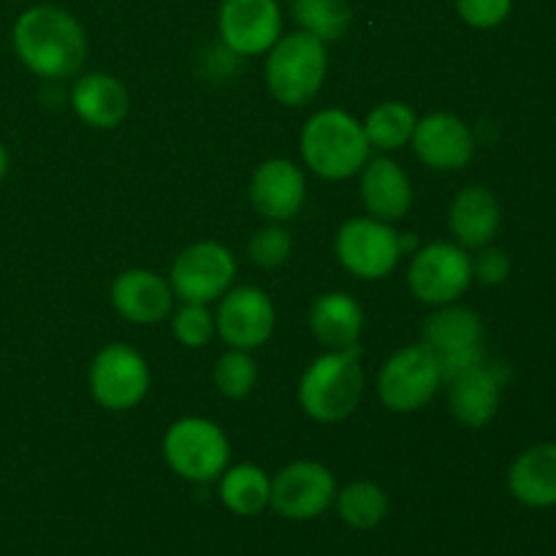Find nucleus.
<instances>
[{"label": "nucleus", "mask_w": 556, "mask_h": 556, "mask_svg": "<svg viewBox=\"0 0 556 556\" xmlns=\"http://www.w3.org/2000/svg\"><path fill=\"white\" fill-rule=\"evenodd\" d=\"M14 52L27 71L49 81L71 79L87 60L81 22L60 5H30L14 22Z\"/></svg>", "instance_id": "f257e3e1"}, {"label": "nucleus", "mask_w": 556, "mask_h": 556, "mask_svg": "<svg viewBox=\"0 0 556 556\" xmlns=\"http://www.w3.org/2000/svg\"><path fill=\"white\" fill-rule=\"evenodd\" d=\"M299 150L307 168H313L318 177L337 182V179H351L362 174L372 147L364 134V123H358L351 112L320 109L304 123Z\"/></svg>", "instance_id": "f03ea898"}, {"label": "nucleus", "mask_w": 556, "mask_h": 556, "mask_svg": "<svg viewBox=\"0 0 556 556\" xmlns=\"http://www.w3.org/2000/svg\"><path fill=\"white\" fill-rule=\"evenodd\" d=\"M364 396L362 348H337L304 369L299 405L313 421L337 424L351 416Z\"/></svg>", "instance_id": "7ed1b4c3"}, {"label": "nucleus", "mask_w": 556, "mask_h": 556, "mask_svg": "<svg viewBox=\"0 0 556 556\" xmlns=\"http://www.w3.org/2000/svg\"><path fill=\"white\" fill-rule=\"evenodd\" d=\"M329 71V52L320 38L296 30L277 38L266 52V87L277 103L288 109L307 106L320 92Z\"/></svg>", "instance_id": "20e7f679"}, {"label": "nucleus", "mask_w": 556, "mask_h": 556, "mask_svg": "<svg viewBox=\"0 0 556 556\" xmlns=\"http://www.w3.org/2000/svg\"><path fill=\"white\" fill-rule=\"evenodd\" d=\"M163 459L182 481L210 483L226 472L231 445L215 421L188 416L168 427L163 438Z\"/></svg>", "instance_id": "39448f33"}, {"label": "nucleus", "mask_w": 556, "mask_h": 556, "mask_svg": "<svg viewBox=\"0 0 556 556\" xmlns=\"http://www.w3.org/2000/svg\"><path fill=\"white\" fill-rule=\"evenodd\" d=\"M424 345L438 356L443 383L481 367L483 356V324L481 315L470 307L445 304L438 307L424 324Z\"/></svg>", "instance_id": "423d86ee"}, {"label": "nucleus", "mask_w": 556, "mask_h": 556, "mask_svg": "<svg viewBox=\"0 0 556 556\" xmlns=\"http://www.w3.org/2000/svg\"><path fill=\"white\" fill-rule=\"evenodd\" d=\"M443 386L438 356L424 342L400 348L378 372V396L391 413H416L434 400Z\"/></svg>", "instance_id": "0eeeda50"}, {"label": "nucleus", "mask_w": 556, "mask_h": 556, "mask_svg": "<svg viewBox=\"0 0 556 556\" xmlns=\"http://www.w3.org/2000/svg\"><path fill=\"white\" fill-rule=\"evenodd\" d=\"M334 253L342 269L358 280H383L402 258V237L391 223L378 217H351L334 237Z\"/></svg>", "instance_id": "6e6552de"}, {"label": "nucleus", "mask_w": 556, "mask_h": 556, "mask_svg": "<svg viewBox=\"0 0 556 556\" xmlns=\"http://www.w3.org/2000/svg\"><path fill=\"white\" fill-rule=\"evenodd\" d=\"M472 282V258L462 244L432 242L416 250L407 269L413 296L432 307L456 304Z\"/></svg>", "instance_id": "1a4fd4ad"}, {"label": "nucleus", "mask_w": 556, "mask_h": 556, "mask_svg": "<svg viewBox=\"0 0 556 556\" xmlns=\"http://www.w3.org/2000/svg\"><path fill=\"white\" fill-rule=\"evenodd\" d=\"M150 364L136 348L112 342L101 348L90 364L92 400L112 413L130 410L150 391Z\"/></svg>", "instance_id": "9d476101"}, {"label": "nucleus", "mask_w": 556, "mask_h": 556, "mask_svg": "<svg viewBox=\"0 0 556 556\" xmlns=\"http://www.w3.org/2000/svg\"><path fill=\"white\" fill-rule=\"evenodd\" d=\"M237 277V261L220 242H195L174 258L168 286L182 304H210L220 299Z\"/></svg>", "instance_id": "9b49d317"}, {"label": "nucleus", "mask_w": 556, "mask_h": 556, "mask_svg": "<svg viewBox=\"0 0 556 556\" xmlns=\"http://www.w3.org/2000/svg\"><path fill=\"white\" fill-rule=\"evenodd\" d=\"M337 481L320 462L299 459L282 467L271 478L269 508H275L282 519L309 521L334 505Z\"/></svg>", "instance_id": "f8f14e48"}, {"label": "nucleus", "mask_w": 556, "mask_h": 556, "mask_svg": "<svg viewBox=\"0 0 556 556\" xmlns=\"http://www.w3.org/2000/svg\"><path fill=\"white\" fill-rule=\"evenodd\" d=\"M277 326V309L269 293L255 286L228 288L220 296L215 315V331L228 348L258 351L271 340Z\"/></svg>", "instance_id": "ddd939ff"}, {"label": "nucleus", "mask_w": 556, "mask_h": 556, "mask_svg": "<svg viewBox=\"0 0 556 556\" xmlns=\"http://www.w3.org/2000/svg\"><path fill=\"white\" fill-rule=\"evenodd\" d=\"M223 47L237 58L269 52L282 33V14L277 0H220Z\"/></svg>", "instance_id": "4468645a"}, {"label": "nucleus", "mask_w": 556, "mask_h": 556, "mask_svg": "<svg viewBox=\"0 0 556 556\" xmlns=\"http://www.w3.org/2000/svg\"><path fill=\"white\" fill-rule=\"evenodd\" d=\"M410 144L418 161L434 172L465 168L476 155V136L470 125L448 112H434L418 119Z\"/></svg>", "instance_id": "2eb2a0df"}, {"label": "nucleus", "mask_w": 556, "mask_h": 556, "mask_svg": "<svg viewBox=\"0 0 556 556\" xmlns=\"http://www.w3.org/2000/svg\"><path fill=\"white\" fill-rule=\"evenodd\" d=\"M307 199V179L302 168L288 157H271L253 172L250 204L271 223H286L302 212Z\"/></svg>", "instance_id": "dca6fc26"}, {"label": "nucleus", "mask_w": 556, "mask_h": 556, "mask_svg": "<svg viewBox=\"0 0 556 556\" xmlns=\"http://www.w3.org/2000/svg\"><path fill=\"white\" fill-rule=\"evenodd\" d=\"M503 364H486L448 380V410L462 427L483 429L494 421L503 400Z\"/></svg>", "instance_id": "f3484780"}, {"label": "nucleus", "mask_w": 556, "mask_h": 556, "mask_svg": "<svg viewBox=\"0 0 556 556\" xmlns=\"http://www.w3.org/2000/svg\"><path fill=\"white\" fill-rule=\"evenodd\" d=\"M112 304L125 320L136 326H155L168 318L174 291L166 277L150 269H128L114 277Z\"/></svg>", "instance_id": "a211bd4d"}, {"label": "nucleus", "mask_w": 556, "mask_h": 556, "mask_svg": "<svg viewBox=\"0 0 556 556\" xmlns=\"http://www.w3.org/2000/svg\"><path fill=\"white\" fill-rule=\"evenodd\" d=\"M71 106L90 128L112 130L128 117L130 96L112 74H85L71 87Z\"/></svg>", "instance_id": "6ab92c4d"}, {"label": "nucleus", "mask_w": 556, "mask_h": 556, "mask_svg": "<svg viewBox=\"0 0 556 556\" xmlns=\"http://www.w3.org/2000/svg\"><path fill=\"white\" fill-rule=\"evenodd\" d=\"M362 201L378 220L394 223L410 212L413 185L405 168L391 157H375L362 168Z\"/></svg>", "instance_id": "aec40b11"}, {"label": "nucleus", "mask_w": 556, "mask_h": 556, "mask_svg": "<svg viewBox=\"0 0 556 556\" xmlns=\"http://www.w3.org/2000/svg\"><path fill=\"white\" fill-rule=\"evenodd\" d=\"M503 210L497 195L483 185H470L462 190L448 210V226L456 237V244L465 250H481L497 237Z\"/></svg>", "instance_id": "412c9836"}, {"label": "nucleus", "mask_w": 556, "mask_h": 556, "mask_svg": "<svg viewBox=\"0 0 556 556\" xmlns=\"http://www.w3.org/2000/svg\"><path fill=\"white\" fill-rule=\"evenodd\" d=\"M508 489L527 508L556 505V443L527 448L508 470Z\"/></svg>", "instance_id": "4be33fe9"}, {"label": "nucleus", "mask_w": 556, "mask_h": 556, "mask_svg": "<svg viewBox=\"0 0 556 556\" xmlns=\"http://www.w3.org/2000/svg\"><path fill=\"white\" fill-rule=\"evenodd\" d=\"M309 331L329 351L358 345L364 331V309L351 293H324L309 307Z\"/></svg>", "instance_id": "5701e85b"}, {"label": "nucleus", "mask_w": 556, "mask_h": 556, "mask_svg": "<svg viewBox=\"0 0 556 556\" xmlns=\"http://www.w3.org/2000/svg\"><path fill=\"white\" fill-rule=\"evenodd\" d=\"M220 500L231 514L258 516L269 508L271 478L255 465L226 467L220 476Z\"/></svg>", "instance_id": "b1692460"}, {"label": "nucleus", "mask_w": 556, "mask_h": 556, "mask_svg": "<svg viewBox=\"0 0 556 556\" xmlns=\"http://www.w3.org/2000/svg\"><path fill=\"white\" fill-rule=\"evenodd\" d=\"M416 123H418L416 112H413L407 103L386 101L367 114L364 134H367V141L372 150L394 152L410 141L413 130H416Z\"/></svg>", "instance_id": "393cba45"}, {"label": "nucleus", "mask_w": 556, "mask_h": 556, "mask_svg": "<svg viewBox=\"0 0 556 556\" xmlns=\"http://www.w3.org/2000/svg\"><path fill=\"white\" fill-rule=\"evenodd\" d=\"M337 514L353 530H375L389 516V497L372 481H353L334 497Z\"/></svg>", "instance_id": "a878e982"}, {"label": "nucleus", "mask_w": 556, "mask_h": 556, "mask_svg": "<svg viewBox=\"0 0 556 556\" xmlns=\"http://www.w3.org/2000/svg\"><path fill=\"white\" fill-rule=\"evenodd\" d=\"M291 11L299 27L324 43L340 41L351 30L353 11L348 0H291Z\"/></svg>", "instance_id": "bb28decb"}, {"label": "nucleus", "mask_w": 556, "mask_h": 556, "mask_svg": "<svg viewBox=\"0 0 556 556\" xmlns=\"http://www.w3.org/2000/svg\"><path fill=\"white\" fill-rule=\"evenodd\" d=\"M215 378L217 391L228 400H244L250 391L255 389V380H258V367H255L250 351H237L231 348L228 353H223L215 364Z\"/></svg>", "instance_id": "cd10ccee"}, {"label": "nucleus", "mask_w": 556, "mask_h": 556, "mask_svg": "<svg viewBox=\"0 0 556 556\" xmlns=\"http://www.w3.org/2000/svg\"><path fill=\"white\" fill-rule=\"evenodd\" d=\"M172 331L185 348H204L215 337V315L206 304H182L174 313Z\"/></svg>", "instance_id": "c85d7f7f"}, {"label": "nucleus", "mask_w": 556, "mask_h": 556, "mask_svg": "<svg viewBox=\"0 0 556 556\" xmlns=\"http://www.w3.org/2000/svg\"><path fill=\"white\" fill-rule=\"evenodd\" d=\"M293 253V237L291 231H286L282 226H266L261 231L253 233L248 244V255L253 258V264L264 266V269H277V266L286 264Z\"/></svg>", "instance_id": "c756f323"}, {"label": "nucleus", "mask_w": 556, "mask_h": 556, "mask_svg": "<svg viewBox=\"0 0 556 556\" xmlns=\"http://www.w3.org/2000/svg\"><path fill=\"white\" fill-rule=\"evenodd\" d=\"M510 9H514V0H456L462 22L476 30L500 27L510 16Z\"/></svg>", "instance_id": "7c9ffc66"}, {"label": "nucleus", "mask_w": 556, "mask_h": 556, "mask_svg": "<svg viewBox=\"0 0 556 556\" xmlns=\"http://www.w3.org/2000/svg\"><path fill=\"white\" fill-rule=\"evenodd\" d=\"M510 277V258L500 248H481V253L472 258V280L483 286H503Z\"/></svg>", "instance_id": "2f4dec72"}, {"label": "nucleus", "mask_w": 556, "mask_h": 556, "mask_svg": "<svg viewBox=\"0 0 556 556\" xmlns=\"http://www.w3.org/2000/svg\"><path fill=\"white\" fill-rule=\"evenodd\" d=\"M5 172H9V152H5V147L0 144V179L5 177Z\"/></svg>", "instance_id": "473e14b6"}]
</instances>
